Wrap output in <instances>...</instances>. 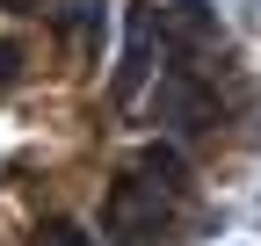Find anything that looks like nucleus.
<instances>
[{
	"label": "nucleus",
	"mask_w": 261,
	"mask_h": 246,
	"mask_svg": "<svg viewBox=\"0 0 261 246\" xmlns=\"http://www.w3.org/2000/svg\"><path fill=\"white\" fill-rule=\"evenodd\" d=\"M181 218H189V203L145 189L130 167L109 174L94 210H87V225L102 232V246H181Z\"/></svg>",
	"instance_id": "obj_1"
},
{
	"label": "nucleus",
	"mask_w": 261,
	"mask_h": 246,
	"mask_svg": "<svg viewBox=\"0 0 261 246\" xmlns=\"http://www.w3.org/2000/svg\"><path fill=\"white\" fill-rule=\"evenodd\" d=\"M138 116L152 123V131H167V138H181V145H218L225 131H232V109H225V87L218 80H203V73H181V66H167L152 87H145V102H138Z\"/></svg>",
	"instance_id": "obj_2"
},
{
	"label": "nucleus",
	"mask_w": 261,
	"mask_h": 246,
	"mask_svg": "<svg viewBox=\"0 0 261 246\" xmlns=\"http://www.w3.org/2000/svg\"><path fill=\"white\" fill-rule=\"evenodd\" d=\"M160 0H130L123 22H116V58H109V80H102V102L123 116V109H138L145 102V87L167 73L160 66Z\"/></svg>",
	"instance_id": "obj_3"
},
{
	"label": "nucleus",
	"mask_w": 261,
	"mask_h": 246,
	"mask_svg": "<svg viewBox=\"0 0 261 246\" xmlns=\"http://www.w3.org/2000/svg\"><path fill=\"white\" fill-rule=\"evenodd\" d=\"M130 174H138L145 189L174 196V203H196V189H203V152L167 138V131H145L138 145H130Z\"/></svg>",
	"instance_id": "obj_4"
},
{
	"label": "nucleus",
	"mask_w": 261,
	"mask_h": 246,
	"mask_svg": "<svg viewBox=\"0 0 261 246\" xmlns=\"http://www.w3.org/2000/svg\"><path fill=\"white\" fill-rule=\"evenodd\" d=\"M44 66V44H37V22H8L0 15V95H22Z\"/></svg>",
	"instance_id": "obj_5"
},
{
	"label": "nucleus",
	"mask_w": 261,
	"mask_h": 246,
	"mask_svg": "<svg viewBox=\"0 0 261 246\" xmlns=\"http://www.w3.org/2000/svg\"><path fill=\"white\" fill-rule=\"evenodd\" d=\"M29 246H102V232L65 218V210H51V218H37V232H29Z\"/></svg>",
	"instance_id": "obj_6"
}]
</instances>
